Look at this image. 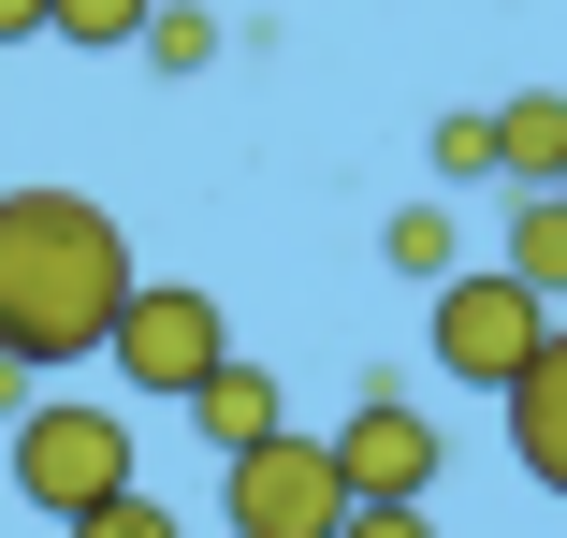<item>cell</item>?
<instances>
[{"label":"cell","instance_id":"cell-1","mask_svg":"<svg viewBox=\"0 0 567 538\" xmlns=\"http://www.w3.org/2000/svg\"><path fill=\"white\" fill-rule=\"evenodd\" d=\"M132 234L102 189H0V350L16 364H102V320L132 306Z\"/></svg>","mask_w":567,"mask_h":538},{"label":"cell","instance_id":"cell-2","mask_svg":"<svg viewBox=\"0 0 567 538\" xmlns=\"http://www.w3.org/2000/svg\"><path fill=\"white\" fill-rule=\"evenodd\" d=\"M218 350H234V320H218V291H189V277H132V306L102 320V379L146 393V407H175Z\"/></svg>","mask_w":567,"mask_h":538},{"label":"cell","instance_id":"cell-3","mask_svg":"<svg viewBox=\"0 0 567 538\" xmlns=\"http://www.w3.org/2000/svg\"><path fill=\"white\" fill-rule=\"evenodd\" d=\"M538 320H553V306H538L509 262H451V277L422 291V350L466 379V393H509V364L538 350Z\"/></svg>","mask_w":567,"mask_h":538},{"label":"cell","instance_id":"cell-4","mask_svg":"<svg viewBox=\"0 0 567 538\" xmlns=\"http://www.w3.org/2000/svg\"><path fill=\"white\" fill-rule=\"evenodd\" d=\"M117 480H132V422H102L87 393H30V407H16V495H30L44 524L102 509Z\"/></svg>","mask_w":567,"mask_h":538},{"label":"cell","instance_id":"cell-5","mask_svg":"<svg viewBox=\"0 0 567 538\" xmlns=\"http://www.w3.org/2000/svg\"><path fill=\"white\" fill-rule=\"evenodd\" d=\"M334 509H350V480H334V437H248L218 452V524L234 538H334Z\"/></svg>","mask_w":567,"mask_h":538},{"label":"cell","instance_id":"cell-6","mask_svg":"<svg viewBox=\"0 0 567 538\" xmlns=\"http://www.w3.org/2000/svg\"><path fill=\"white\" fill-rule=\"evenodd\" d=\"M436 466H451V437H436V422L379 379L350 422H334V480H350V495H436Z\"/></svg>","mask_w":567,"mask_h":538},{"label":"cell","instance_id":"cell-7","mask_svg":"<svg viewBox=\"0 0 567 538\" xmlns=\"http://www.w3.org/2000/svg\"><path fill=\"white\" fill-rule=\"evenodd\" d=\"M495 407H509V452H524V480H538V495H567V306L538 320V350L509 364V393H495Z\"/></svg>","mask_w":567,"mask_h":538},{"label":"cell","instance_id":"cell-8","mask_svg":"<svg viewBox=\"0 0 567 538\" xmlns=\"http://www.w3.org/2000/svg\"><path fill=\"white\" fill-rule=\"evenodd\" d=\"M175 407H189V437H204V452H248V437H277V422H291L277 364H248V350H218V364H204Z\"/></svg>","mask_w":567,"mask_h":538},{"label":"cell","instance_id":"cell-9","mask_svg":"<svg viewBox=\"0 0 567 538\" xmlns=\"http://www.w3.org/2000/svg\"><path fill=\"white\" fill-rule=\"evenodd\" d=\"M553 161H567V87L495 102V189H553Z\"/></svg>","mask_w":567,"mask_h":538},{"label":"cell","instance_id":"cell-10","mask_svg":"<svg viewBox=\"0 0 567 538\" xmlns=\"http://www.w3.org/2000/svg\"><path fill=\"white\" fill-rule=\"evenodd\" d=\"M538 306H567V189H509V248H495Z\"/></svg>","mask_w":567,"mask_h":538},{"label":"cell","instance_id":"cell-11","mask_svg":"<svg viewBox=\"0 0 567 538\" xmlns=\"http://www.w3.org/2000/svg\"><path fill=\"white\" fill-rule=\"evenodd\" d=\"M379 262H393L408 291H436L451 262H466V234H451V204H436V189H422V204H393V219H379Z\"/></svg>","mask_w":567,"mask_h":538},{"label":"cell","instance_id":"cell-12","mask_svg":"<svg viewBox=\"0 0 567 538\" xmlns=\"http://www.w3.org/2000/svg\"><path fill=\"white\" fill-rule=\"evenodd\" d=\"M146 73H218V15H204V0H146Z\"/></svg>","mask_w":567,"mask_h":538},{"label":"cell","instance_id":"cell-13","mask_svg":"<svg viewBox=\"0 0 567 538\" xmlns=\"http://www.w3.org/2000/svg\"><path fill=\"white\" fill-rule=\"evenodd\" d=\"M422 161H436V189H495V117H436Z\"/></svg>","mask_w":567,"mask_h":538},{"label":"cell","instance_id":"cell-14","mask_svg":"<svg viewBox=\"0 0 567 538\" xmlns=\"http://www.w3.org/2000/svg\"><path fill=\"white\" fill-rule=\"evenodd\" d=\"M59 538H189V524H175V509H161L146 480H117V495H102V509H73Z\"/></svg>","mask_w":567,"mask_h":538},{"label":"cell","instance_id":"cell-15","mask_svg":"<svg viewBox=\"0 0 567 538\" xmlns=\"http://www.w3.org/2000/svg\"><path fill=\"white\" fill-rule=\"evenodd\" d=\"M146 0H44V44H132Z\"/></svg>","mask_w":567,"mask_h":538},{"label":"cell","instance_id":"cell-16","mask_svg":"<svg viewBox=\"0 0 567 538\" xmlns=\"http://www.w3.org/2000/svg\"><path fill=\"white\" fill-rule=\"evenodd\" d=\"M334 538H436V524H422V495H350Z\"/></svg>","mask_w":567,"mask_h":538},{"label":"cell","instance_id":"cell-17","mask_svg":"<svg viewBox=\"0 0 567 538\" xmlns=\"http://www.w3.org/2000/svg\"><path fill=\"white\" fill-rule=\"evenodd\" d=\"M30 393H44V364H16V350H0V422H16Z\"/></svg>","mask_w":567,"mask_h":538},{"label":"cell","instance_id":"cell-18","mask_svg":"<svg viewBox=\"0 0 567 538\" xmlns=\"http://www.w3.org/2000/svg\"><path fill=\"white\" fill-rule=\"evenodd\" d=\"M0 44H44V0H0Z\"/></svg>","mask_w":567,"mask_h":538}]
</instances>
